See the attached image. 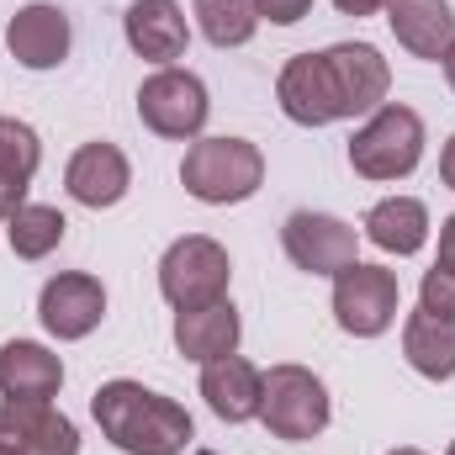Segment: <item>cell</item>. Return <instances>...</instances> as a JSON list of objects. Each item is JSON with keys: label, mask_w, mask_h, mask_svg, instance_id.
I'll return each mask as SVG.
<instances>
[{"label": "cell", "mask_w": 455, "mask_h": 455, "mask_svg": "<svg viewBox=\"0 0 455 455\" xmlns=\"http://www.w3.org/2000/svg\"><path fill=\"white\" fill-rule=\"evenodd\" d=\"M387 91H392V69L371 43H334L323 53H297L275 80V101L297 127H329L344 116L376 112L387 107Z\"/></svg>", "instance_id": "6da1fadb"}, {"label": "cell", "mask_w": 455, "mask_h": 455, "mask_svg": "<svg viewBox=\"0 0 455 455\" xmlns=\"http://www.w3.org/2000/svg\"><path fill=\"white\" fill-rule=\"evenodd\" d=\"M91 413H96L101 435L122 455H180L196 440L191 413L175 397L148 392L143 381H107V387H96Z\"/></svg>", "instance_id": "7a4b0ae2"}, {"label": "cell", "mask_w": 455, "mask_h": 455, "mask_svg": "<svg viewBox=\"0 0 455 455\" xmlns=\"http://www.w3.org/2000/svg\"><path fill=\"white\" fill-rule=\"evenodd\" d=\"M180 186L207 207L249 202L265 186V154L249 138H196L180 159Z\"/></svg>", "instance_id": "3957f363"}, {"label": "cell", "mask_w": 455, "mask_h": 455, "mask_svg": "<svg viewBox=\"0 0 455 455\" xmlns=\"http://www.w3.org/2000/svg\"><path fill=\"white\" fill-rule=\"evenodd\" d=\"M419 159H424V116L397 101L376 107L371 122L349 138V164L365 180H403L419 170Z\"/></svg>", "instance_id": "277c9868"}, {"label": "cell", "mask_w": 455, "mask_h": 455, "mask_svg": "<svg viewBox=\"0 0 455 455\" xmlns=\"http://www.w3.org/2000/svg\"><path fill=\"white\" fill-rule=\"evenodd\" d=\"M228 281H233V259H228L223 243L207 238V233L175 238V243L164 249V259H159V291H164V302H170L175 313L207 307V302L228 297Z\"/></svg>", "instance_id": "5b68a950"}, {"label": "cell", "mask_w": 455, "mask_h": 455, "mask_svg": "<svg viewBox=\"0 0 455 455\" xmlns=\"http://www.w3.org/2000/svg\"><path fill=\"white\" fill-rule=\"evenodd\" d=\"M329 387L307 371V365H270L265 376V403H259V424L275 440H318L329 429Z\"/></svg>", "instance_id": "8992f818"}, {"label": "cell", "mask_w": 455, "mask_h": 455, "mask_svg": "<svg viewBox=\"0 0 455 455\" xmlns=\"http://www.w3.org/2000/svg\"><path fill=\"white\" fill-rule=\"evenodd\" d=\"M207 112H212V101H207V85L191 75V69H154L143 85H138V116H143V127L148 132H159V138H202V127H207Z\"/></svg>", "instance_id": "52a82bcc"}, {"label": "cell", "mask_w": 455, "mask_h": 455, "mask_svg": "<svg viewBox=\"0 0 455 455\" xmlns=\"http://www.w3.org/2000/svg\"><path fill=\"white\" fill-rule=\"evenodd\" d=\"M397 302H403V291H397V275L387 265H360L355 259L334 275V318L355 339L387 334L392 318H397Z\"/></svg>", "instance_id": "ba28073f"}, {"label": "cell", "mask_w": 455, "mask_h": 455, "mask_svg": "<svg viewBox=\"0 0 455 455\" xmlns=\"http://www.w3.org/2000/svg\"><path fill=\"white\" fill-rule=\"evenodd\" d=\"M286 259L307 275H339L344 265H355V228L334 212H291L281 228Z\"/></svg>", "instance_id": "9c48e42d"}, {"label": "cell", "mask_w": 455, "mask_h": 455, "mask_svg": "<svg viewBox=\"0 0 455 455\" xmlns=\"http://www.w3.org/2000/svg\"><path fill=\"white\" fill-rule=\"evenodd\" d=\"M101 313H107V286L96 275H85V270L53 275L43 286V297H37V318H43V329L53 339H85V334H96Z\"/></svg>", "instance_id": "30bf717a"}, {"label": "cell", "mask_w": 455, "mask_h": 455, "mask_svg": "<svg viewBox=\"0 0 455 455\" xmlns=\"http://www.w3.org/2000/svg\"><path fill=\"white\" fill-rule=\"evenodd\" d=\"M0 440L16 455H80V429L53 403H27V397L0 403Z\"/></svg>", "instance_id": "8fae6325"}, {"label": "cell", "mask_w": 455, "mask_h": 455, "mask_svg": "<svg viewBox=\"0 0 455 455\" xmlns=\"http://www.w3.org/2000/svg\"><path fill=\"white\" fill-rule=\"evenodd\" d=\"M69 43H75V32H69V16L59 5L37 0L5 21V48L21 69H59L69 59Z\"/></svg>", "instance_id": "7c38bea8"}, {"label": "cell", "mask_w": 455, "mask_h": 455, "mask_svg": "<svg viewBox=\"0 0 455 455\" xmlns=\"http://www.w3.org/2000/svg\"><path fill=\"white\" fill-rule=\"evenodd\" d=\"M122 32H127V48L159 69H170L186 43H191V27H186V11L175 0H132L127 16H122Z\"/></svg>", "instance_id": "4fadbf2b"}, {"label": "cell", "mask_w": 455, "mask_h": 455, "mask_svg": "<svg viewBox=\"0 0 455 455\" xmlns=\"http://www.w3.org/2000/svg\"><path fill=\"white\" fill-rule=\"evenodd\" d=\"M64 186H69V196L80 207H96L101 212V207H116L127 196L132 164H127V154L116 143H85V148H75V159L64 170Z\"/></svg>", "instance_id": "5bb4252c"}, {"label": "cell", "mask_w": 455, "mask_h": 455, "mask_svg": "<svg viewBox=\"0 0 455 455\" xmlns=\"http://www.w3.org/2000/svg\"><path fill=\"white\" fill-rule=\"evenodd\" d=\"M202 397L223 424H249V419H259V403H265V371L249 365L243 355L207 360L202 365Z\"/></svg>", "instance_id": "9a60e30c"}, {"label": "cell", "mask_w": 455, "mask_h": 455, "mask_svg": "<svg viewBox=\"0 0 455 455\" xmlns=\"http://www.w3.org/2000/svg\"><path fill=\"white\" fill-rule=\"evenodd\" d=\"M387 27L413 59H429V64H440L455 43L451 0H392L387 5Z\"/></svg>", "instance_id": "2e32d148"}, {"label": "cell", "mask_w": 455, "mask_h": 455, "mask_svg": "<svg viewBox=\"0 0 455 455\" xmlns=\"http://www.w3.org/2000/svg\"><path fill=\"white\" fill-rule=\"evenodd\" d=\"M238 334H243V323H238V307H233L228 297L207 302V307L175 313V349H180L186 360H196V365L233 355V349H238Z\"/></svg>", "instance_id": "e0dca14e"}, {"label": "cell", "mask_w": 455, "mask_h": 455, "mask_svg": "<svg viewBox=\"0 0 455 455\" xmlns=\"http://www.w3.org/2000/svg\"><path fill=\"white\" fill-rule=\"evenodd\" d=\"M64 387V360L53 349L32 339L0 344V392L5 397H27V403H48Z\"/></svg>", "instance_id": "ac0fdd59"}, {"label": "cell", "mask_w": 455, "mask_h": 455, "mask_svg": "<svg viewBox=\"0 0 455 455\" xmlns=\"http://www.w3.org/2000/svg\"><path fill=\"white\" fill-rule=\"evenodd\" d=\"M365 238L387 254H419L429 238V207L419 196H387L365 212Z\"/></svg>", "instance_id": "d6986e66"}, {"label": "cell", "mask_w": 455, "mask_h": 455, "mask_svg": "<svg viewBox=\"0 0 455 455\" xmlns=\"http://www.w3.org/2000/svg\"><path fill=\"white\" fill-rule=\"evenodd\" d=\"M403 355H408V365H413L419 376L451 381L455 376V323L424 313V307L408 313V323H403Z\"/></svg>", "instance_id": "ffe728a7"}, {"label": "cell", "mask_w": 455, "mask_h": 455, "mask_svg": "<svg viewBox=\"0 0 455 455\" xmlns=\"http://www.w3.org/2000/svg\"><path fill=\"white\" fill-rule=\"evenodd\" d=\"M64 212L59 207H37V202H27L11 223H5V243H11V254L16 259H48L59 243H64Z\"/></svg>", "instance_id": "44dd1931"}, {"label": "cell", "mask_w": 455, "mask_h": 455, "mask_svg": "<svg viewBox=\"0 0 455 455\" xmlns=\"http://www.w3.org/2000/svg\"><path fill=\"white\" fill-rule=\"evenodd\" d=\"M196 27L212 48H243L259 27L254 0H196Z\"/></svg>", "instance_id": "7402d4cb"}, {"label": "cell", "mask_w": 455, "mask_h": 455, "mask_svg": "<svg viewBox=\"0 0 455 455\" xmlns=\"http://www.w3.org/2000/svg\"><path fill=\"white\" fill-rule=\"evenodd\" d=\"M43 164V143L27 122L16 116H0V175H16V180H32Z\"/></svg>", "instance_id": "603a6c76"}, {"label": "cell", "mask_w": 455, "mask_h": 455, "mask_svg": "<svg viewBox=\"0 0 455 455\" xmlns=\"http://www.w3.org/2000/svg\"><path fill=\"white\" fill-rule=\"evenodd\" d=\"M419 307L424 313H435V318H445L455 323V270H424V286H419Z\"/></svg>", "instance_id": "cb8c5ba5"}, {"label": "cell", "mask_w": 455, "mask_h": 455, "mask_svg": "<svg viewBox=\"0 0 455 455\" xmlns=\"http://www.w3.org/2000/svg\"><path fill=\"white\" fill-rule=\"evenodd\" d=\"M254 11H259V21H270V27H297V21L313 11V0H254Z\"/></svg>", "instance_id": "d4e9b609"}, {"label": "cell", "mask_w": 455, "mask_h": 455, "mask_svg": "<svg viewBox=\"0 0 455 455\" xmlns=\"http://www.w3.org/2000/svg\"><path fill=\"white\" fill-rule=\"evenodd\" d=\"M21 207H27V180H16V175H0V223H11Z\"/></svg>", "instance_id": "484cf974"}, {"label": "cell", "mask_w": 455, "mask_h": 455, "mask_svg": "<svg viewBox=\"0 0 455 455\" xmlns=\"http://www.w3.org/2000/svg\"><path fill=\"white\" fill-rule=\"evenodd\" d=\"M440 270H455V212L440 223V259H435Z\"/></svg>", "instance_id": "4316f807"}, {"label": "cell", "mask_w": 455, "mask_h": 455, "mask_svg": "<svg viewBox=\"0 0 455 455\" xmlns=\"http://www.w3.org/2000/svg\"><path fill=\"white\" fill-rule=\"evenodd\" d=\"M344 16H376V11H387L392 0H334Z\"/></svg>", "instance_id": "83f0119b"}, {"label": "cell", "mask_w": 455, "mask_h": 455, "mask_svg": "<svg viewBox=\"0 0 455 455\" xmlns=\"http://www.w3.org/2000/svg\"><path fill=\"white\" fill-rule=\"evenodd\" d=\"M440 180L455 191V132H451V143H445V154H440Z\"/></svg>", "instance_id": "f1b7e54d"}, {"label": "cell", "mask_w": 455, "mask_h": 455, "mask_svg": "<svg viewBox=\"0 0 455 455\" xmlns=\"http://www.w3.org/2000/svg\"><path fill=\"white\" fill-rule=\"evenodd\" d=\"M445 80H451V91H455V43H451V53H445Z\"/></svg>", "instance_id": "f546056e"}, {"label": "cell", "mask_w": 455, "mask_h": 455, "mask_svg": "<svg viewBox=\"0 0 455 455\" xmlns=\"http://www.w3.org/2000/svg\"><path fill=\"white\" fill-rule=\"evenodd\" d=\"M387 455H424V451H413V445H403V451H387Z\"/></svg>", "instance_id": "4dcf8cb0"}, {"label": "cell", "mask_w": 455, "mask_h": 455, "mask_svg": "<svg viewBox=\"0 0 455 455\" xmlns=\"http://www.w3.org/2000/svg\"><path fill=\"white\" fill-rule=\"evenodd\" d=\"M0 455H16V451H11V445H5V440H0Z\"/></svg>", "instance_id": "1f68e13d"}, {"label": "cell", "mask_w": 455, "mask_h": 455, "mask_svg": "<svg viewBox=\"0 0 455 455\" xmlns=\"http://www.w3.org/2000/svg\"><path fill=\"white\" fill-rule=\"evenodd\" d=\"M445 455H455V440H451V451H445Z\"/></svg>", "instance_id": "d6a6232c"}]
</instances>
